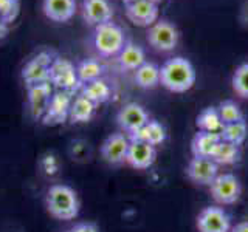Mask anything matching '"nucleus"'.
<instances>
[{
	"label": "nucleus",
	"instance_id": "obj_1",
	"mask_svg": "<svg viewBox=\"0 0 248 232\" xmlns=\"http://www.w3.org/2000/svg\"><path fill=\"white\" fill-rule=\"evenodd\" d=\"M196 82L194 65L185 58L168 59L160 67V85L172 93H185L192 88Z\"/></svg>",
	"mask_w": 248,
	"mask_h": 232
},
{
	"label": "nucleus",
	"instance_id": "obj_2",
	"mask_svg": "<svg viewBox=\"0 0 248 232\" xmlns=\"http://www.w3.org/2000/svg\"><path fill=\"white\" fill-rule=\"evenodd\" d=\"M46 211L58 220H73L79 214L78 193L65 184H54L46 190Z\"/></svg>",
	"mask_w": 248,
	"mask_h": 232
},
{
	"label": "nucleus",
	"instance_id": "obj_3",
	"mask_svg": "<svg viewBox=\"0 0 248 232\" xmlns=\"http://www.w3.org/2000/svg\"><path fill=\"white\" fill-rule=\"evenodd\" d=\"M93 44H95V48L101 56L108 58L118 54L124 48L126 39H124L123 29L110 20L95 27Z\"/></svg>",
	"mask_w": 248,
	"mask_h": 232
},
{
	"label": "nucleus",
	"instance_id": "obj_4",
	"mask_svg": "<svg viewBox=\"0 0 248 232\" xmlns=\"http://www.w3.org/2000/svg\"><path fill=\"white\" fill-rule=\"evenodd\" d=\"M48 82L58 90H64L70 93H73L75 90L79 88V85H82L79 79H78L76 67L70 60L62 58L53 59V64L50 67Z\"/></svg>",
	"mask_w": 248,
	"mask_h": 232
},
{
	"label": "nucleus",
	"instance_id": "obj_5",
	"mask_svg": "<svg viewBox=\"0 0 248 232\" xmlns=\"http://www.w3.org/2000/svg\"><path fill=\"white\" fill-rule=\"evenodd\" d=\"M178 37L180 34H178L175 25L165 19L155 22L147 31V42L151 44L154 50L161 53L172 51L178 44Z\"/></svg>",
	"mask_w": 248,
	"mask_h": 232
},
{
	"label": "nucleus",
	"instance_id": "obj_6",
	"mask_svg": "<svg viewBox=\"0 0 248 232\" xmlns=\"http://www.w3.org/2000/svg\"><path fill=\"white\" fill-rule=\"evenodd\" d=\"M213 198L219 204H232L239 200L242 193L240 181L232 174H219L216 180L209 184Z\"/></svg>",
	"mask_w": 248,
	"mask_h": 232
},
{
	"label": "nucleus",
	"instance_id": "obj_7",
	"mask_svg": "<svg viewBox=\"0 0 248 232\" xmlns=\"http://www.w3.org/2000/svg\"><path fill=\"white\" fill-rule=\"evenodd\" d=\"M51 54L48 53H39L37 56L31 58L22 68V79L25 81L27 87L48 82L50 76V67L53 64Z\"/></svg>",
	"mask_w": 248,
	"mask_h": 232
},
{
	"label": "nucleus",
	"instance_id": "obj_8",
	"mask_svg": "<svg viewBox=\"0 0 248 232\" xmlns=\"http://www.w3.org/2000/svg\"><path fill=\"white\" fill-rule=\"evenodd\" d=\"M199 232H230L231 218L219 206L203 207L197 215Z\"/></svg>",
	"mask_w": 248,
	"mask_h": 232
},
{
	"label": "nucleus",
	"instance_id": "obj_9",
	"mask_svg": "<svg viewBox=\"0 0 248 232\" xmlns=\"http://www.w3.org/2000/svg\"><path fill=\"white\" fill-rule=\"evenodd\" d=\"M72 102H73V99L70 91H64V90L54 91L50 99L48 108H46V112L42 118L46 126H56V124L64 122L68 118Z\"/></svg>",
	"mask_w": 248,
	"mask_h": 232
},
{
	"label": "nucleus",
	"instance_id": "obj_10",
	"mask_svg": "<svg viewBox=\"0 0 248 232\" xmlns=\"http://www.w3.org/2000/svg\"><path fill=\"white\" fill-rule=\"evenodd\" d=\"M186 175L192 183L209 186L219 175V166L213 161V158L194 157L186 167Z\"/></svg>",
	"mask_w": 248,
	"mask_h": 232
},
{
	"label": "nucleus",
	"instance_id": "obj_11",
	"mask_svg": "<svg viewBox=\"0 0 248 232\" xmlns=\"http://www.w3.org/2000/svg\"><path fill=\"white\" fill-rule=\"evenodd\" d=\"M130 141L124 133H112L101 145V155L108 164H121L126 161Z\"/></svg>",
	"mask_w": 248,
	"mask_h": 232
},
{
	"label": "nucleus",
	"instance_id": "obj_12",
	"mask_svg": "<svg viewBox=\"0 0 248 232\" xmlns=\"http://www.w3.org/2000/svg\"><path fill=\"white\" fill-rule=\"evenodd\" d=\"M116 121H118V126L124 131H127V135H129V133H134V131L144 127L147 121H149V115H147V112L141 105L130 102L127 105H124L118 112V115H116Z\"/></svg>",
	"mask_w": 248,
	"mask_h": 232
},
{
	"label": "nucleus",
	"instance_id": "obj_13",
	"mask_svg": "<svg viewBox=\"0 0 248 232\" xmlns=\"http://www.w3.org/2000/svg\"><path fill=\"white\" fill-rule=\"evenodd\" d=\"M127 19L137 27H151L157 22L158 6L149 0H137V2L126 5Z\"/></svg>",
	"mask_w": 248,
	"mask_h": 232
},
{
	"label": "nucleus",
	"instance_id": "obj_14",
	"mask_svg": "<svg viewBox=\"0 0 248 232\" xmlns=\"http://www.w3.org/2000/svg\"><path fill=\"white\" fill-rule=\"evenodd\" d=\"M157 160V149L143 141H130L126 162L134 169H149Z\"/></svg>",
	"mask_w": 248,
	"mask_h": 232
},
{
	"label": "nucleus",
	"instance_id": "obj_15",
	"mask_svg": "<svg viewBox=\"0 0 248 232\" xmlns=\"http://www.w3.org/2000/svg\"><path fill=\"white\" fill-rule=\"evenodd\" d=\"M53 93V85L50 82H42L33 85V87H28V104L33 118H44Z\"/></svg>",
	"mask_w": 248,
	"mask_h": 232
},
{
	"label": "nucleus",
	"instance_id": "obj_16",
	"mask_svg": "<svg viewBox=\"0 0 248 232\" xmlns=\"http://www.w3.org/2000/svg\"><path fill=\"white\" fill-rule=\"evenodd\" d=\"M82 17L89 25H101L110 22L113 11L107 0H84L82 2Z\"/></svg>",
	"mask_w": 248,
	"mask_h": 232
},
{
	"label": "nucleus",
	"instance_id": "obj_17",
	"mask_svg": "<svg viewBox=\"0 0 248 232\" xmlns=\"http://www.w3.org/2000/svg\"><path fill=\"white\" fill-rule=\"evenodd\" d=\"M42 10L53 22H68L76 13V0H44Z\"/></svg>",
	"mask_w": 248,
	"mask_h": 232
},
{
	"label": "nucleus",
	"instance_id": "obj_18",
	"mask_svg": "<svg viewBox=\"0 0 248 232\" xmlns=\"http://www.w3.org/2000/svg\"><path fill=\"white\" fill-rule=\"evenodd\" d=\"M127 138H129V141H143V143H147L154 147H157L165 143L166 130L158 121L149 119L144 127L134 131V133H129Z\"/></svg>",
	"mask_w": 248,
	"mask_h": 232
},
{
	"label": "nucleus",
	"instance_id": "obj_19",
	"mask_svg": "<svg viewBox=\"0 0 248 232\" xmlns=\"http://www.w3.org/2000/svg\"><path fill=\"white\" fill-rule=\"evenodd\" d=\"M219 141H220V135L208 133V131L199 130L191 141V152H192L194 157L211 158Z\"/></svg>",
	"mask_w": 248,
	"mask_h": 232
},
{
	"label": "nucleus",
	"instance_id": "obj_20",
	"mask_svg": "<svg viewBox=\"0 0 248 232\" xmlns=\"http://www.w3.org/2000/svg\"><path fill=\"white\" fill-rule=\"evenodd\" d=\"M146 62V56L141 46L135 44H126L118 53V64L123 70H137Z\"/></svg>",
	"mask_w": 248,
	"mask_h": 232
},
{
	"label": "nucleus",
	"instance_id": "obj_21",
	"mask_svg": "<svg viewBox=\"0 0 248 232\" xmlns=\"http://www.w3.org/2000/svg\"><path fill=\"white\" fill-rule=\"evenodd\" d=\"M199 130L208 131V133H217L219 135L223 129V122L220 119V115L217 107H206L203 108L196 119Z\"/></svg>",
	"mask_w": 248,
	"mask_h": 232
},
{
	"label": "nucleus",
	"instance_id": "obj_22",
	"mask_svg": "<svg viewBox=\"0 0 248 232\" xmlns=\"http://www.w3.org/2000/svg\"><path fill=\"white\" fill-rule=\"evenodd\" d=\"M135 82L138 87L144 90L155 88L160 85V67L152 62H144V64L135 70Z\"/></svg>",
	"mask_w": 248,
	"mask_h": 232
},
{
	"label": "nucleus",
	"instance_id": "obj_23",
	"mask_svg": "<svg viewBox=\"0 0 248 232\" xmlns=\"http://www.w3.org/2000/svg\"><path fill=\"white\" fill-rule=\"evenodd\" d=\"M211 158H213V161L216 162L217 166H230V164H234V162H237L239 158H240L239 145L231 144L228 141H223V139H220Z\"/></svg>",
	"mask_w": 248,
	"mask_h": 232
},
{
	"label": "nucleus",
	"instance_id": "obj_24",
	"mask_svg": "<svg viewBox=\"0 0 248 232\" xmlns=\"http://www.w3.org/2000/svg\"><path fill=\"white\" fill-rule=\"evenodd\" d=\"M95 104L89 101L85 96L79 95L78 98L73 99L72 107H70L68 118L73 122H87L92 119L93 113H95Z\"/></svg>",
	"mask_w": 248,
	"mask_h": 232
},
{
	"label": "nucleus",
	"instance_id": "obj_25",
	"mask_svg": "<svg viewBox=\"0 0 248 232\" xmlns=\"http://www.w3.org/2000/svg\"><path fill=\"white\" fill-rule=\"evenodd\" d=\"M81 95L85 96L89 101H92L95 105L104 104L106 101H108V98H110V87H108L106 81L96 79L89 84H84Z\"/></svg>",
	"mask_w": 248,
	"mask_h": 232
},
{
	"label": "nucleus",
	"instance_id": "obj_26",
	"mask_svg": "<svg viewBox=\"0 0 248 232\" xmlns=\"http://www.w3.org/2000/svg\"><path fill=\"white\" fill-rule=\"evenodd\" d=\"M219 135H220V139H223V141L240 145L245 141V138L248 135V126L244 119H240L237 122L225 124Z\"/></svg>",
	"mask_w": 248,
	"mask_h": 232
},
{
	"label": "nucleus",
	"instance_id": "obj_27",
	"mask_svg": "<svg viewBox=\"0 0 248 232\" xmlns=\"http://www.w3.org/2000/svg\"><path fill=\"white\" fill-rule=\"evenodd\" d=\"M101 73H103V65H101L99 62L95 59H84L76 67L78 79H79V82L82 85L99 79Z\"/></svg>",
	"mask_w": 248,
	"mask_h": 232
},
{
	"label": "nucleus",
	"instance_id": "obj_28",
	"mask_svg": "<svg viewBox=\"0 0 248 232\" xmlns=\"http://www.w3.org/2000/svg\"><path fill=\"white\" fill-rule=\"evenodd\" d=\"M217 110H219L223 126L225 124H231V122H237L240 119H244L242 110H240V107L234 101H223V102H220L219 107H217Z\"/></svg>",
	"mask_w": 248,
	"mask_h": 232
},
{
	"label": "nucleus",
	"instance_id": "obj_29",
	"mask_svg": "<svg viewBox=\"0 0 248 232\" xmlns=\"http://www.w3.org/2000/svg\"><path fill=\"white\" fill-rule=\"evenodd\" d=\"M232 90H234L240 98H248V62L239 65L232 74Z\"/></svg>",
	"mask_w": 248,
	"mask_h": 232
},
{
	"label": "nucleus",
	"instance_id": "obj_30",
	"mask_svg": "<svg viewBox=\"0 0 248 232\" xmlns=\"http://www.w3.org/2000/svg\"><path fill=\"white\" fill-rule=\"evenodd\" d=\"M20 10V2L19 0H0V15L11 23L16 17H17Z\"/></svg>",
	"mask_w": 248,
	"mask_h": 232
},
{
	"label": "nucleus",
	"instance_id": "obj_31",
	"mask_svg": "<svg viewBox=\"0 0 248 232\" xmlns=\"http://www.w3.org/2000/svg\"><path fill=\"white\" fill-rule=\"evenodd\" d=\"M70 232H98V228L93 223H78L70 229Z\"/></svg>",
	"mask_w": 248,
	"mask_h": 232
},
{
	"label": "nucleus",
	"instance_id": "obj_32",
	"mask_svg": "<svg viewBox=\"0 0 248 232\" xmlns=\"http://www.w3.org/2000/svg\"><path fill=\"white\" fill-rule=\"evenodd\" d=\"M230 232H248V221L237 223L236 226H232L230 229Z\"/></svg>",
	"mask_w": 248,
	"mask_h": 232
},
{
	"label": "nucleus",
	"instance_id": "obj_33",
	"mask_svg": "<svg viewBox=\"0 0 248 232\" xmlns=\"http://www.w3.org/2000/svg\"><path fill=\"white\" fill-rule=\"evenodd\" d=\"M8 25H10V23H8L2 17V15H0V39H3L6 36V33H8Z\"/></svg>",
	"mask_w": 248,
	"mask_h": 232
},
{
	"label": "nucleus",
	"instance_id": "obj_34",
	"mask_svg": "<svg viewBox=\"0 0 248 232\" xmlns=\"http://www.w3.org/2000/svg\"><path fill=\"white\" fill-rule=\"evenodd\" d=\"M123 2H124V3H126V5H130V3H134V2H137V0H123Z\"/></svg>",
	"mask_w": 248,
	"mask_h": 232
},
{
	"label": "nucleus",
	"instance_id": "obj_35",
	"mask_svg": "<svg viewBox=\"0 0 248 232\" xmlns=\"http://www.w3.org/2000/svg\"><path fill=\"white\" fill-rule=\"evenodd\" d=\"M149 2H152V3H155V5H157L158 2H161V0H149Z\"/></svg>",
	"mask_w": 248,
	"mask_h": 232
},
{
	"label": "nucleus",
	"instance_id": "obj_36",
	"mask_svg": "<svg viewBox=\"0 0 248 232\" xmlns=\"http://www.w3.org/2000/svg\"><path fill=\"white\" fill-rule=\"evenodd\" d=\"M65 232H70V231H65Z\"/></svg>",
	"mask_w": 248,
	"mask_h": 232
}]
</instances>
